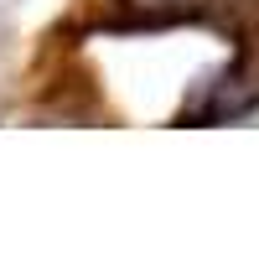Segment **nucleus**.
Returning a JSON list of instances; mask_svg holds the SVG:
<instances>
[{"instance_id":"nucleus-1","label":"nucleus","mask_w":259,"mask_h":259,"mask_svg":"<svg viewBox=\"0 0 259 259\" xmlns=\"http://www.w3.org/2000/svg\"><path fill=\"white\" fill-rule=\"evenodd\" d=\"M130 11H145V16H182V11H197L202 0H124Z\"/></svg>"}]
</instances>
